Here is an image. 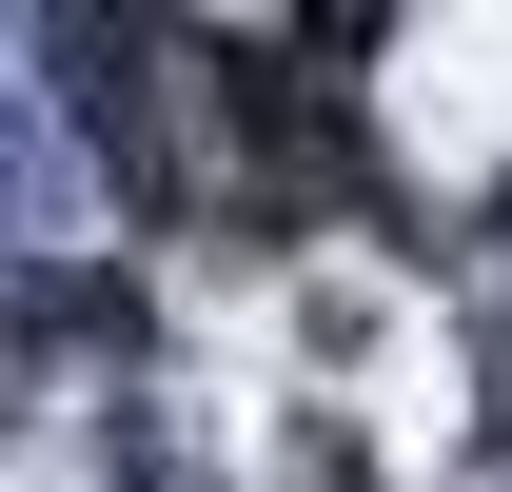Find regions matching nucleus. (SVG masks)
I'll list each match as a JSON object with an SVG mask.
<instances>
[{"instance_id":"f257e3e1","label":"nucleus","mask_w":512,"mask_h":492,"mask_svg":"<svg viewBox=\"0 0 512 492\" xmlns=\"http://www.w3.org/2000/svg\"><path fill=\"white\" fill-rule=\"evenodd\" d=\"M217 119L256 138V197H276V217H355V197H394V178H375V138L335 119L276 40H217Z\"/></svg>"},{"instance_id":"f03ea898","label":"nucleus","mask_w":512,"mask_h":492,"mask_svg":"<svg viewBox=\"0 0 512 492\" xmlns=\"http://www.w3.org/2000/svg\"><path fill=\"white\" fill-rule=\"evenodd\" d=\"M40 99L99 119L119 197H178V158H158V20H40Z\"/></svg>"},{"instance_id":"7ed1b4c3","label":"nucleus","mask_w":512,"mask_h":492,"mask_svg":"<svg viewBox=\"0 0 512 492\" xmlns=\"http://www.w3.org/2000/svg\"><path fill=\"white\" fill-rule=\"evenodd\" d=\"M79 237H99V178L60 158V99L0 79V256H60V276H79Z\"/></svg>"},{"instance_id":"20e7f679","label":"nucleus","mask_w":512,"mask_h":492,"mask_svg":"<svg viewBox=\"0 0 512 492\" xmlns=\"http://www.w3.org/2000/svg\"><path fill=\"white\" fill-rule=\"evenodd\" d=\"M493 237H512V178H493Z\"/></svg>"}]
</instances>
